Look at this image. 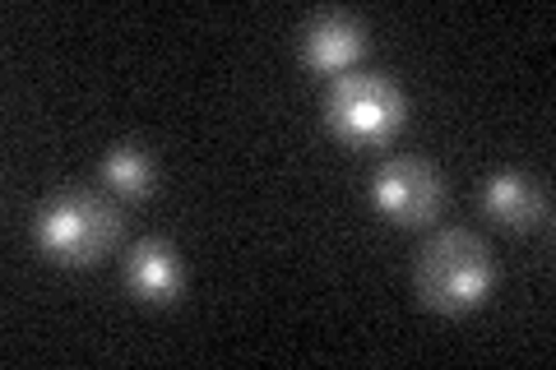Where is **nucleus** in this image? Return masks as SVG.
<instances>
[{
    "label": "nucleus",
    "instance_id": "1",
    "mask_svg": "<svg viewBox=\"0 0 556 370\" xmlns=\"http://www.w3.org/2000/svg\"><path fill=\"white\" fill-rule=\"evenodd\" d=\"M417 296L441 310V315H464L486 302V292L496 283L492 255L486 245L468 232H441L417 251Z\"/></svg>",
    "mask_w": 556,
    "mask_h": 370
},
{
    "label": "nucleus",
    "instance_id": "2",
    "mask_svg": "<svg viewBox=\"0 0 556 370\" xmlns=\"http://www.w3.org/2000/svg\"><path fill=\"white\" fill-rule=\"evenodd\" d=\"M33 232H38V245L56 264L79 269V264H98L116 245L121 214L98 195H61L38 214Z\"/></svg>",
    "mask_w": 556,
    "mask_h": 370
},
{
    "label": "nucleus",
    "instance_id": "3",
    "mask_svg": "<svg viewBox=\"0 0 556 370\" xmlns=\"http://www.w3.org/2000/svg\"><path fill=\"white\" fill-rule=\"evenodd\" d=\"M325 120L348 144H386L404 126V93L380 75H339L325 98Z\"/></svg>",
    "mask_w": 556,
    "mask_h": 370
},
{
    "label": "nucleus",
    "instance_id": "4",
    "mask_svg": "<svg viewBox=\"0 0 556 370\" xmlns=\"http://www.w3.org/2000/svg\"><path fill=\"white\" fill-rule=\"evenodd\" d=\"M371 200L386 218H394L399 227H427L441 214L445 204V186L441 171L417 163V157H390L386 167H376L371 176Z\"/></svg>",
    "mask_w": 556,
    "mask_h": 370
},
{
    "label": "nucleus",
    "instance_id": "5",
    "mask_svg": "<svg viewBox=\"0 0 556 370\" xmlns=\"http://www.w3.org/2000/svg\"><path fill=\"white\" fill-rule=\"evenodd\" d=\"M362 47H367V28L353 14H320V20H311L302 28V61L311 69H320V75L348 69L362 56Z\"/></svg>",
    "mask_w": 556,
    "mask_h": 370
},
{
    "label": "nucleus",
    "instance_id": "6",
    "mask_svg": "<svg viewBox=\"0 0 556 370\" xmlns=\"http://www.w3.org/2000/svg\"><path fill=\"white\" fill-rule=\"evenodd\" d=\"M126 288L149 306H172L181 296V259L167 241H135L126 259Z\"/></svg>",
    "mask_w": 556,
    "mask_h": 370
},
{
    "label": "nucleus",
    "instance_id": "7",
    "mask_svg": "<svg viewBox=\"0 0 556 370\" xmlns=\"http://www.w3.org/2000/svg\"><path fill=\"white\" fill-rule=\"evenodd\" d=\"M482 204L496 222H506L510 232H533L538 222L547 218V200L525 171H496L492 181L482 186Z\"/></svg>",
    "mask_w": 556,
    "mask_h": 370
},
{
    "label": "nucleus",
    "instance_id": "8",
    "mask_svg": "<svg viewBox=\"0 0 556 370\" xmlns=\"http://www.w3.org/2000/svg\"><path fill=\"white\" fill-rule=\"evenodd\" d=\"M102 181H108L116 195H126V200H144L153 190V163L144 157V149L121 144V149L108 153V163H102Z\"/></svg>",
    "mask_w": 556,
    "mask_h": 370
}]
</instances>
